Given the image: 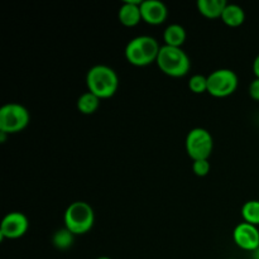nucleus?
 <instances>
[{"instance_id":"obj_1","label":"nucleus","mask_w":259,"mask_h":259,"mask_svg":"<svg viewBox=\"0 0 259 259\" xmlns=\"http://www.w3.org/2000/svg\"><path fill=\"white\" fill-rule=\"evenodd\" d=\"M88 91L98 98L109 99L119 88V77L115 71L106 65H96L88 71L86 75Z\"/></svg>"},{"instance_id":"obj_2","label":"nucleus","mask_w":259,"mask_h":259,"mask_svg":"<svg viewBox=\"0 0 259 259\" xmlns=\"http://www.w3.org/2000/svg\"><path fill=\"white\" fill-rule=\"evenodd\" d=\"M161 46L151 35H139L128 42L125 47V58L134 66H148L157 62Z\"/></svg>"},{"instance_id":"obj_3","label":"nucleus","mask_w":259,"mask_h":259,"mask_svg":"<svg viewBox=\"0 0 259 259\" xmlns=\"http://www.w3.org/2000/svg\"><path fill=\"white\" fill-rule=\"evenodd\" d=\"M157 66L159 70L171 77H182L191 67V62L182 48L162 46L157 57Z\"/></svg>"},{"instance_id":"obj_4","label":"nucleus","mask_w":259,"mask_h":259,"mask_svg":"<svg viewBox=\"0 0 259 259\" xmlns=\"http://www.w3.org/2000/svg\"><path fill=\"white\" fill-rule=\"evenodd\" d=\"M63 220L65 228H67L72 234L81 235L93 228L95 214L90 204L85 201H75L66 209Z\"/></svg>"},{"instance_id":"obj_5","label":"nucleus","mask_w":259,"mask_h":259,"mask_svg":"<svg viewBox=\"0 0 259 259\" xmlns=\"http://www.w3.org/2000/svg\"><path fill=\"white\" fill-rule=\"evenodd\" d=\"M29 120V111L20 104H5L0 109V132L7 134L19 133L27 128Z\"/></svg>"},{"instance_id":"obj_6","label":"nucleus","mask_w":259,"mask_h":259,"mask_svg":"<svg viewBox=\"0 0 259 259\" xmlns=\"http://www.w3.org/2000/svg\"><path fill=\"white\" fill-rule=\"evenodd\" d=\"M214 148V139L210 132L204 128H194L186 137V151L192 161L209 159Z\"/></svg>"},{"instance_id":"obj_7","label":"nucleus","mask_w":259,"mask_h":259,"mask_svg":"<svg viewBox=\"0 0 259 259\" xmlns=\"http://www.w3.org/2000/svg\"><path fill=\"white\" fill-rule=\"evenodd\" d=\"M238 88L237 73L229 68H220L207 76V93L215 98H227Z\"/></svg>"},{"instance_id":"obj_8","label":"nucleus","mask_w":259,"mask_h":259,"mask_svg":"<svg viewBox=\"0 0 259 259\" xmlns=\"http://www.w3.org/2000/svg\"><path fill=\"white\" fill-rule=\"evenodd\" d=\"M28 228L29 222L23 212H9L5 215L0 225V239H18L27 233Z\"/></svg>"},{"instance_id":"obj_9","label":"nucleus","mask_w":259,"mask_h":259,"mask_svg":"<svg viewBox=\"0 0 259 259\" xmlns=\"http://www.w3.org/2000/svg\"><path fill=\"white\" fill-rule=\"evenodd\" d=\"M233 239L235 244L243 250L254 252L259 248V230L255 225L248 223H240L234 228Z\"/></svg>"},{"instance_id":"obj_10","label":"nucleus","mask_w":259,"mask_h":259,"mask_svg":"<svg viewBox=\"0 0 259 259\" xmlns=\"http://www.w3.org/2000/svg\"><path fill=\"white\" fill-rule=\"evenodd\" d=\"M142 20L148 24L158 25L167 19L168 10L159 0H143L141 4Z\"/></svg>"},{"instance_id":"obj_11","label":"nucleus","mask_w":259,"mask_h":259,"mask_svg":"<svg viewBox=\"0 0 259 259\" xmlns=\"http://www.w3.org/2000/svg\"><path fill=\"white\" fill-rule=\"evenodd\" d=\"M141 0H125L119 9L118 18L125 27H134L142 20Z\"/></svg>"},{"instance_id":"obj_12","label":"nucleus","mask_w":259,"mask_h":259,"mask_svg":"<svg viewBox=\"0 0 259 259\" xmlns=\"http://www.w3.org/2000/svg\"><path fill=\"white\" fill-rule=\"evenodd\" d=\"M228 3L225 0H199L197 2V9L200 14L209 19H217L222 18L223 12Z\"/></svg>"},{"instance_id":"obj_13","label":"nucleus","mask_w":259,"mask_h":259,"mask_svg":"<svg viewBox=\"0 0 259 259\" xmlns=\"http://www.w3.org/2000/svg\"><path fill=\"white\" fill-rule=\"evenodd\" d=\"M163 40L166 46L181 48V46L186 40V30L182 25L176 24V23L168 25L163 32Z\"/></svg>"},{"instance_id":"obj_14","label":"nucleus","mask_w":259,"mask_h":259,"mask_svg":"<svg viewBox=\"0 0 259 259\" xmlns=\"http://www.w3.org/2000/svg\"><path fill=\"white\" fill-rule=\"evenodd\" d=\"M222 20L229 27H239L245 20L244 9L237 4H227L223 12Z\"/></svg>"},{"instance_id":"obj_15","label":"nucleus","mask_w":259,"mask_h":259,"mask_svg":"<svg viewBox=\"0 0 259 259\" xmlns=\"http://www.w3.org/2000/svg\"><path fill=\"white\" fill-rule=\"evenodd\" d=\"M100 98L94 95L90 91L83 93L82 95L77 99L78 111H80L81 114H85V115H91V114H94L99 109V106H100Z\"/></svg>"},{"instance_id":"obj_16","label":"nucleus","mask_w":259,"mask_h":259,"mask_svg":"<svg viewBox=\"0 0 259 259\" xmlns=\"http://www.w3.org/2000/svg\"><path fill=\"white\" fill-rule=\"evenodd\" d=\"M242 217L245 223L258 227L259 225V201L250 200L247 201L242 207Z\"/></svg>"},{"instance_id":"obj_17","label":"nucleus","mask_w":259,"mask_h":259,"mask_svg":"<svg viewBox=\"0 0 259 259\" xmlns=\"http://www.w3.org/2000/svg\"><path fill=\"white\" fill-rule=\"evenodd\" d=\"M73 239H75V234H72L67 228H63L53 234L52 243L57 249L66 250L73 244Z\"/></svg>"},{"instance_id":"obj_18","label":"nucleus","mask_w":259,"mask_h":259,"mask_svg":"<svg viewBox=\"0 0 259 259\" xmlns=\"http://www.w3.org/2000/svg\"><path fill=\"white\" fill-rule=\"evenodd\" d=\"M189 89L194 94L207 93V76L194 75L189 80Z\"/></svg>"},{"instance_id":"obj_19","label":"nucleus","mask_w":259,"mask_h":259,"mask_svg":"<svg viewBox=\"0 0 259 259\" xmlns=\"http://www.w3.org/2000/svg\"><path fill=\"white\" fill-rule=\"evenodd\" d=\"M210 168H211V166H210L209 159H197V161L192 162V171L199 177L207 176Z\"/></svg>"},{"instance_id":"obj_20","label":"nucleus","mask_w":259,"mask_h":259,"mask_svg":"<svg viewBox=\"0 0 259 259\" xmlns=\"http://www.w3.org/2000/svg\"><path fill=\"white\" fill-rule=\"evenodd\" d=\"M249 95L253 100L259 101V78L255 77L249 85Z\"/></svg>"},{"instance_id":"obj_21","label":"nucleus","mask_w":259,"mask_h":259,"mask_svg":"<svg viewBox=\"0 0 259 259\" xmlns=\"http://www.w3.org/2000/svg\"><path fill=\"white\" fill-rule=\"evenodd\" d=\"M253 72H254L255 77L259 78V55L255 57L254 62H253Z\"/></svg>"},{"instance_id":"obj_22","label":"nucleus","mask_w":259,"mask_h":259,"mask_svg":"<svg viewBox=\"0 0 259 259\" xmlns=\"http://www.w3.org/2000/svg\"><path fill=\"white\" fill-rule=\"evenodd\" d=\"M252 258L253 259H259V248H258V249H255L254 252L252 253Z\"/></svg>"},{"instance_id":"obj_23","label":"nucleus","mask_w":259,"mask_h":259,"mask_svg":"<svg viewBox=\"0 0 259 259\" xmlns=\"http://www.w3.org/2000/svg\"><path fill=\"white\" fill-rule=\"evenodd\" d=\"M96 259H111V258H109V257H99V258H96Z\"/></svg>"}]
</instances>
